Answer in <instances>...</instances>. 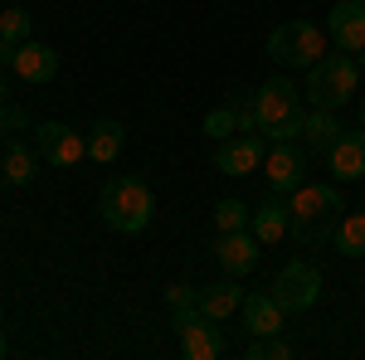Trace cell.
Here are the masks:
<instances>
[{
  "instance_id": "1",
  "label": "cell",
  "mask_w": 365,
  "mask_h": 360,
  "mask_svg": "<svg viewBox=\"0 0 365 360\" xmlns=\"http://www.w3.org/2000/svg\"><path fill=\"white\" fill-rule=\"evenodd\" d=\"M341 210H346L341 185H312V180H302L297 190H287V215H292L287 220V234L297 244H312V239L327 244V234L341 220Z\"/></svg>"
},
{
  "instance_id": "2",
  "label": "cell",
  "mask_w": 365,
  "mask_h": 360,
  "mask_svg": "<svg viewBox=\"0 0 365 360\" xmlns=\"http://www.w3.org/2000/svg\"><path fill=\"white\" fill-rule=\"evenodd\" d=\"M98 210H103V224L117 229V234H141L151 215H156V195L141 175H113L103 195H98Z\"/></svg>"
},
{
  "instance_id": "3",
  "label": "cell",
  "mask_w": 365,
  "mask_h": 360,
  "mask_svg": "<svg viewBox=\"0 0 365 360\" xmlns=\"http://www.w3.org/2000/svg\"><path fill=\"white\" fill-rule=\"evenodd\" d=\"M356 88H361V58L356 54H327L317 58L307 68V88H302V98H307L312 108H331L341 112L351 98H356Z\"/></svg>"
},
{
  "instance_id": "4",
  "label": "cell",
  "mask_w": 365,
  "mask_h": 360,
  "mask_svg": "<svg viewBox=\"0 0 365 360\" xmlns=\"http://www.w3.org/2000/svg\"><path fill=\"white\" fill-rule=\"evenodd\" d=\"M327 29H317L312 20H287L268 34V58L282 68H312L317 58H327Z\"/></svg>"
},
{
  "instance_id": "5",
  "label": "cell",
  "mask_w": 365,
  "mask_h": 360,
  "mask_svg": "<svg viewBox=\"0 0 365 360\" xmlns=\"http://www.w3.org/2000/svg\"><path fill=\"white\" fill-rule=\"evenodd\" d=\"M34 151H39L44 166L73 170L78 161H88V137L73 132L68 122H39V127H34Z\"/></svg>"
},
{
  "instance_id": "6",
  "label": "cell",
  "mask_w": 365,
  "mask_h": 360,
  "mask_svg": "<svg viewBox=\"0 0 365 360\" xmlns=\"http://www.w3.org/2000/svg\"><path fill=\"white\" fill-rule=\"evenodd\" d=\"M273 297L278 307L292 317V312H312L317 297H322V273L312 268L307 258H287V268L273 277Z\"/></svg>"
},
{
  "instance_id": "7",
  "label": "cell",
  "mask_w": 365,
  "mask_h": 360,
  "mask_svg": "<svg viewBox=\"0 0 365 360\" xmlns=\"http://www.w3.org/2000/svg\"><path fill=\"white\" fill-rule=\"evenodd\" d=\"M170 326H175V341H180V356L185 360H215L225 351V341L215 331V317H205L200 307L170 312Z\"/></svg>"
},
{
  "instance_id": "8",
  "label": "cell",
  "mask_w": 365,
  "mask_h": 360,
  "mask_svg": "<svg viewBox=\"0 0 365 360\" xmlns=\"http://www.w3.org/2000/svg\"><path fill=\"white\" fill-rule=\"evenodd\" d=\"M263 156H268V137L263 132H244V137L220 141L215 170L220 175H249V170H263Z\"/></svg>"
},
{
  "instance_id": "9",
  "label": "cell",
  "mask_w": 365,
  "mask_h": 360,
  "mask_svg": "<svg viewBox=\"0 0 365 360\" xmlns=\"http://www.w3.org/2000/svg\"><path fill=\"white\" fill-rule=\"evenodd\" d=\"M263 175H268V190H297L307 180V156L292 146V141H268V156H263Z\"/></svg>"
},
{
  "instance_id": "10",
  "label": "cell",
  "mask_w": 365,
  "mask_h": 360,
  "mask_svg": "<svg viewBox=\"0 0 365 360\" xmlns=\"http://www.w3.org/2000/svg\"><path fill=\"white\" fill-rule=\"evenodd\" d=\"M253 112H258V132L287 122L292 112H302V93L287 83V78H268V83L253 93Z\"/></svg>"
},
{
  "instance_id": "11",
  "label": "cell",
  "mask_w": 365,
  "mask_h": 360,
  "mask_svg": "<svg viewBox=\"0 0 365 360\" xmlns=\"http://www.w3.org/2000/svg\"><path fill=\"white\" fill-rule=\"evenodd\" d=\"M327 34H331L336 49L361 54V49H365V5H361V0H336L331 15H327Z\"/></svg>"
},
{
  "instance_id": "12",
  "label": "cell",
  "mask_w": 365,
  "mask_h": 360,
  "mask_svg": "<svg viewBox=\"0 0 365 360\" xmlns=\"http://www.w3.org/2000/svg\"><path fill=\"white\" fill-rule=\"evenodd\" d=\"M215 263H220L229 277L253 273V268H258V239H253V229H234V234H220V239H215Z\"/></svg>"
},
{
  "instance_id": "13",
  "label": "cell",
  "mask_w": 365,
  "mask_h": 360,
  "mask_svg": "<svg viewBox=\"0 0 365 360\" xmlns=\"http://www.w3.org/2000/svg\"><path fill=\"white\" fill-rule=\"evenodd\" d=\"M327 170H331V180H365V127L361 132H341L336 146L327 151Z\"/></svg>"
},
{
  "instance_id": "14",
  "label": "cell",
  "mask_w": 365,
  "mask_h": 360,
  "mask_svg": "<svg viewBox=\"0 0 365 360\" xmlns=\"http://www.w3.org/2000/svg\"><path fill=\"white\" fill-rule=\"evenodd\" d=\"M15 78L20 83H54V73H58V54L49 49V44H39V39H25L20 49H15Z\"/></svg>"
},
{
  "instance_id": "15",
  "label": "cell",
  "mask_w": 365,
  "mask_h": 360,
  "mask_svg": "<svg viewBox=\"0 0 365 360\" xmlns=\"http://www.w3.org/2000/svg\"><path fill=\"white\" fill-rule=\"evenodd\" d=\"M287 195H278V190H268V200L263 205H253V220H249V229H253V239L258 244H282L287 239Z\"/></svg>"
},
{
  "instance_id": "16",
  "label": "cell",
  "mask_w": 365,
  "mask_h": 360,
  "mask_svg": "<svg viewBox=\"0 0 365 360\" xmlns=\"http://www.w3.org/2000/svg\"><path fill=\"white\" fill-rule=\"evenodd\" d=\"M239 312H244V326H249V336H278L282 326H287V312L278 307V297H273V292H253V297L239 307Z\"/></svg>"
},
{
  "instance_id": "17",
  "label": "cell",
  "mask_w": 365,
  "mask_h": 360,
  "mask_svg": "<svg viewBox=\"0 0 365 360\" xmlns=\"http://www.w3.org/2000/svg\"><path fill=\"white\" fill-rule=\"evenodd\" d=\"M122 141H127V127H122L117 117L93 122V132H88V161H93V166H113L117 156H122Z\"/></svg>"
},
{
  "instance_id": "18",
  "label": "cell",
  "mask_w": 365,
  "mask_h": 360,
  "mask_svg": "<svg viewBox=\"0 0 365 360\" xmlns=\"http://www.w3.org/2000/svg\"><path fill=\"white\" fill-rule=\"evenodd\" d=\"M244 307V287H239V277H220V282H210V287H200V312L205 317H215V322H225Z\"/></svg>"
},
{
  "instance_id": "19",
  "label": "cell",
  "mask_w": 365,
  "mask_h": 360,
  "mask_svg": "<svg viewBox=\"0 0 365 360\" xmlns=\"http://www.w3.org/2000/svg\"><path fill=\"white\" fill-rule=\"evenodd\" d=\"M0 170H5V180L15 190H25V185H34V175H39V151H29L25 141H10L0 151Z\"/></svg>"
},
{
  "instance_id": "20",
  "label": "cell",
  "mask_w": 365,
  "mask_h": 360,
  "mask_svg": "<svg viewBox=\"0 0 365 360\" xmlns=\"http://www.w3.org/2000/svg\"><path fill=\"white\" fill-rule=\"evenodd\" d=\"M336 137H341V117L331 108H312L307 122H302V141H307V151L327 156V151L336 146Z\"/></svg>"
},
{
  "instance_id": "21",
  "label": "cell",
  "mask_w": 365,
  "mask_h": 360,
  "mask_svg": "<svg viewBox=\"0 0 365 360\" xmlns=\"http://www.w3.org/2000/svg\"><path fill=\"white\" fill-rule=\"evenodd\" d=\"M327 244H331L341 258H365V210L341 215V220L331 224V234H327Z\"/></svg>"
},
{
  "instance_id": "22",
  "label": "cell",
  "mask_w": 365,
  "mask_h": 360,
  "mask_svg": "<svg viewBox=\"0 0 365 360\" xmlns=\"http://www.w3.org/2000/svg\"><path fill=\"white\" fill-rule=\"evenodd\" d=\"M234 132H239V108H234V98H229L225 108L205 112V137L210 141H229Z\"/></svg>"
},
{
  "instance_id": "23",
  "label": "cell",
  "mask_w": 365,
  "mask_h": 360,
  "mask_svg": "<svg viewBox=\"0 0 365 360\" xmlns=\"http://www.w3.org/2000/svg\"><path fill=\"white\" fill-rule=\"evenodd\" d=\"M249 220H253V210L244 205V200H220V205H215V229H220V234L249 229Z\"/></svg>"
},
{
  "instance_id": "24",
  "label": "cell",
  "mask_w": 365,
  "mask_h": 360,
  "mask_svg": "<svg viewBox=\"0 0 365 360\" xmlns=\"http://www.w3.org/2000/svg\"><path fill=\"white\" fill-rule=\"evenodd\" d=\"M29 29H34V20H29V10H20V5H10V10L0 15V39H15V44H25Z\"/></svg>"
},
{
  "instance_id": "25",
  "label": "cell",
  "mask_w": 365,
  "mask_h": 360,
  "mask_svg": "<svg viewBox=\"0 0 365 360\" xmlns=\"http://www.w3.org/2000/svg\"><path fill=\"white\" fill-rule=\"evenodd\" d=\"M29 127V112L20 103H0V141H10L15 132H25Z\"/></svg>"
},
{
  "instance_id": "26",
  "label": "cell",
  "mask_w": 365,
  "mask_h": 360,
  "mask_svg": "<svg viewBox=\"0 0 365 360\" xmlns=\"http://www.w3.org/2000/svg\"><path fill=\"white\" fill-rule=\"evenodd\" d=\"M166 307H170V312H185V307H200V287H185V282H170V287H166Z\"/></svg>"
},
{
  "instance_id": "27",
  "label": "cell",
  "mask_w": 365,
  "mask_h": 360,
  "mask_svg": "<svg viewBox=\"0 0 365 360\" xmlns=\"http://www.w3.org/2000/svg\"><path fill=\"white\" fill-rule=\"evenodd\" d=\"M15 49H20L15 39H0V68H10V63H15Z\"/></svg>"
},
{
  "instance_id": "28",
  "label": "cell",
  "mask_w": 365,
  "mask_h": 360,
  "mask_svg": "<svg viewBox=\"0 0 365 360\" xmlns=\"http://www.w3.org/2000/svg\"><path fill=\"white\" fill-rule=\"evenodd\" d=\"M10 356V341H5V317H0V360Z\"/></svg>"
},
{
  "instance_id": "29",
  "label": "cell",
  "mask_w": 365,
  "mask_h": 360,
  "mask_svg": "<svg viewBox=\"0 0 365 360\" xmlns=\"http://www.w3.org/2000/svg\"><path fill=\"white\" fill-rule=\"evenodd\" d=\"M0 103H10V83L5 78H0Z\"/></svg>"
},
{
  "instance_id": "30",
  "label": "cell",
  "mask_w": 365,
  "mask_h": 360,
  "mask_svg": "<svg viewBox=\"0 0 365 360\" xmlns=\"http://www.w3.org/2000/svg\"><path fill=\"white\" fill-rule=\"evenodd\" d=\"M5 185H10V180H5V170H0V190H5Z\"/></svg>"
},
{
  "instance_id": "31",
  "label": "cell",
  "mask_w": 365,
  "mask_h": 360,
  "mask_svg": "<svg viewBox=\"0 0 365 360\" xmlns=\"http://www.w3.org/2000/svg\"><path fill=\"white\" fill-rule=\"evenodd\" d=\"M356 58H361V68H365V49H361V54H356Z\"/></svg>"
},
{
  "instance_id": "32",
  "label": "cell",
  "mask_w": 365,
  "mask_h": 360,
  "mask_svg": "<svg viewBox=\"0 0 365 360\" xmlns=\"http://www.w3.org/2000/svg\"><path fill=\"white\" fill-rule=\"evenodd\" d=\"M361 127H365V103H361Z\"/></svg>"
},
{
  "instance_id": "33",
  "label": "cell",
  "mask_w": 365,
  "mask_h": 360,
  "mask_svg": "<svg viewBox=\"0 0 365 360\" xmlns=\"http://www.w3.org/2000/svg\"><path fill=\"white\" fill-rule=\"evenodd\" d=\"M361 5H365V0H361Z\"/></svg>"
}]
</instances>
